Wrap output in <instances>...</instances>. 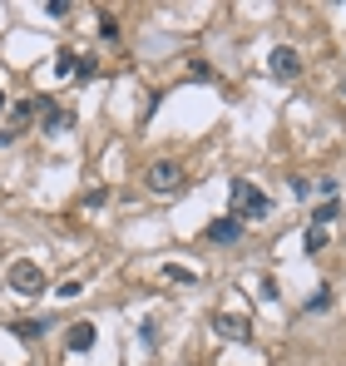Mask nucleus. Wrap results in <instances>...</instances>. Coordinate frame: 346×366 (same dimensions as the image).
<instances>
[{
	"label": "nucleus",
	"mask_w": 346,
	"mask_h": 366,
	"mask_svg": "<svg viewBox=\"0 0 346 366\" xmlns=\"http://www.w3.org/2000/svg\"><path fill=\"white\" fill-rule=\"evenodd\" d=\"M272 213V198L262 188H253L248 178H233V218L248 223V218H267Z\"/></svg>",
	"instance_id": "nucleus-1"
},
{
	"label": "nucleus",
	"mask_w": 346,
	"mask_h": 366,
	"mask_svg": "<svg viewBox=\"0 0 346 366\" xmlns=\"http://www.w3.org/2000/svg\"><path fill=\"white\" fill-rule=\"evenodd\" d=\"M6 282H10L15 297H40L45 292V273H40V263H30V257H15L10 273H6Z\"/></svg>",
	"instance_id": "nucleus-2"
},
{
	"label": "nucleus",
	"mask_w": 346,
	"mask_h": 366,
	"mask_svg": "<svg viewBox=\"0 0 346 366\" xmlns=\"http://www.w3.org/2000/svg\"><path fill=\"white\" fill-rule=\"evenodd\" d=\"M213 332H223L227 342H253V322L238 317V312H218V317H213Z\"/></svg>",
	"instance_id": "nucleus-3"
},
{
	"label": "nucleus",
	"mask_w": 346,
	"mask_h": 366,
	"mask_svg": "<svg viewBox=\"0 0 346 366\" xmlns=\"http://www.w3.org/2000/svg\"><path fill=\"white\" fill-rule=\"evenodd\" d=\"M183 183V169L179 164H168V159H158L153 169H149V188L153 193H173V188H179Z\"/></svg>",
	"instance_id": "nucleus-4"
},
{
	"label": "nucleus",
	"mask_w": 346,
	"mask_h": 366,
	"mask_svg": "<svg viewBox=\"0 0 346 366\" xmlns=\"http://www.w3.org/2000/svg\"><path fill=\"white\" fill-rule=\"evenodd\" d=\"M272 75H277V79H297V75H302V55H297L292 45H277V49H272Z\"/></svg>",
	"instance_id": "nucleus-5"
},
{
	"label": "nucleus",
	"mask_w": 346,
	"mask_h": 366,
	"mask_svg": "<svg viewBox=\"0 0 346 366\" xmlns=\"http://www.w3.org/2000/svg\"><path fill=\"white\" fill-rule=\"evenodd\" d=\"M203 238H208V243H238V238H243V223H238V218H213Z\"/></svg>",
	"instance_id": "nucleus-6"
},
{
	"label": "nucleus",
	"mask_w": 346,
	"mask_h": 366,
	"mask_svg": "<svg viewBox=\"0 0 346 366\" xmlns=\"http://www.w3.org/2000/svg\"><path fill=\"white\" fill-rule=\"evenodd\" d=\"M50 327H54L50 317H25V322H10V337H20V342H40Z\"/></svg>",
	"instance_id": "nucleus-7"
},
{
	"label": "nucleus",
	"mask_w": 346,
	"mask_h": 366,
	"mask_svg": "<svg viewBox=\"0 0 346 366\" xmlns=\"http://www.w3.org/2000/svg\"><path fill=\"white\" fill-rule=\"evenodd\" d=\"M94 337H99V332H94V322H75V327L65 332V346L80 356V351H89V346H94Z\"/></svg>",
	"instance_id": "nucleus-8"
},
{
	"label": "nucleus",
	"mask_w": 346,
	"mask_h": 366,
	"mask_svg": "<svg viewBox=\"0 0 346 366\" xmlns=\"http://www.w3.org/2000/svg\"><path fill=\"white\" fill-rule=\"evenodd\" d=\"M75 70H80V55H75V49H60V55H54V75L65 79V75H75Z\"/></svg>",
	"instance_id": "nucleus-9"
},
{
	"label": "nucleus",
	"mask_w": 346,
	"mask_h": 366,
	"mask_svg": "<svg viewBox=\"0 0 346 366\" xmlns=\"http://www.w3.org/2000/svg\"><path fill=\"white\" fill-rule=\"evenodd\" d=\"M326 238H331V233H326V228H322V223H312V228H307V238H302V243H307V252H322V247H326Z\"/></svg>",
	"instance_id": "nucleus-10"
},
{
	"label": "nucleus",
	"mask_w": 346,
	"mask_h": 366,
	"mask_svg": "<svg viewBox=\"0 0 346 366\" xmlns=\"http://www.w3.org/2000/svg\"><path fill=\"white\" fill-rule=\"evenodd\" d=\"M70 124H75V114H65V109H50V114H45V129H50V134H54V129H70Z\"/></svg>",
	"instance_id": "nucleus-11"
},
{
	"label": "nucleus",
	"mask_w": 346,
	"mask_h": 366,
	"mask_svg": "<svg viewBox=\"0 0 346 366\" xmlns=\"http://www.w3.org/2000/svg\"><path fill=\"white\" fill-rule=\"evenodd\" d=\"M326 307H331V292H326V287H317V292L307 297V312H326Z\"/></svg>",
	"instance_id": "nucleus-12"
},
{
	"label": "nucleus",
	"mask_w": 346,
	"mask_h": 366,
	"mask_svg": "<svg viewBox=\"0 0 346 366\" xmlns=\"http://www.w3.org/2000/svg\"><path fill=\"white\" fill-rule=\"evenodd\" d=\"M45 15H50V20H60V15H70V0H45Z\"/></svg>",
	"instance_id": "nucleus-13"
},
{
	"label": "nucleus",
	"mask_w": 346,
	"mask_h": 366,
	"mask_svg": "<svg viewBox=\"0 0 346 366\" xmlns=\"http://www.w3.org/2000/svg\"><path fill=\"white\" fill-rule=\"evenodd\" d=\"M35 109H40V99H20V104H15V124H20V119H30Z\"/></svg>",
	"instance_id": "nucleus-14"
},
{
	"label": "nucleus",
	"mask_w": 346,
	"mask_h": 366,
	"mask_svg": "<svg viewBox=\"0 0 346 366\" xmlns=\"http://www.w3.org/2000/svg\"><path fill=\"white\" fill-rule=\"evenodd\" d=\"M331 218H336V203H322V208H317V213H312V223H322V228H326Z\"/></svg>",
	"instance_id": "nucleus-15"
},
{
	"label": "nucleus",
	"mask_w": 346,
	"mask_h": 366,
	"mask_svg": "<svg viewBox=\"0 0 346 366\" xmlns=\"http://www.w3.org/2000/svg\"><path fill=\"white\" fill-rule=\"evenodd\" d=\"M163 277H168V282H193V273H188V268H173V263L163 268Z\"/></svg>",
	"instance_id": "nucleus-16"
},
{
	"label": "nucleus",
	"mask_w": 346,
	"mask_h": 366,
	"mask_svg": "<svg viewBox=\"0 0 346 366\" xmlns=\"http://www.w3.org/2000/svg\"><path fill=\"white\" fill-rule=\"evenodd\" d=\"M54 297H60V302H70V297H80V282H60V287H54Z\"/></svg>",
	"instance_id": "nucleus-17"
},
{
	"label": "nucleus",
	"mask_w": 346,
	"mask_h": 366,
	"mask_svg": "<svg viewBox=\"0 0 346 366\" xmlns=\"http://www.w3.org/2000/svg\"><path fill=\"white\" fill-rule=\"evenodd\" d=\"M317 193H322V198H331V203H336V178H322V183H317Z\"/></svg>",
	"instance_id": "nucleus-18"
},
{
	"label": "nucleus",
	"mask_w": 346,
	"mask_h": 366,
	"mask_svg": "<svg viewBox=\"0 0 346 366\" xmlns=\"http://www.w3.org/2000/svg\"><path fill=\"white\" fill-rule=\"evenodd\" d=\"M6 144H15V129H0V148H6Z\"/></svg>",
	"instance_id": "nucleus-19"
},
{
	"label": "nucleus",
	"mask_w": 346,
	"mask_h": 366,
	"mask_svg": "<svg viewBox=\"0 0 346 366\" xmlns=\"http://www.w3.org/2000/svg\"><path fill=\"white\" fill-rule=\"evenodd\" d=\"M0 109H6V89H0Z\"/></svg>",
	"instance_id": "nucleus-20"
}]
</instances>
